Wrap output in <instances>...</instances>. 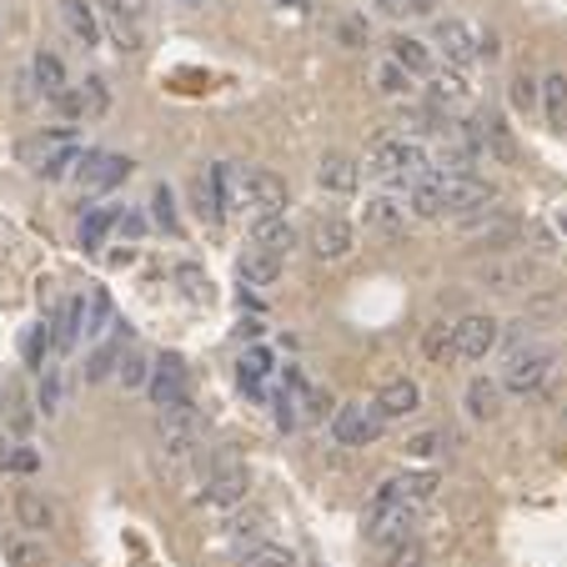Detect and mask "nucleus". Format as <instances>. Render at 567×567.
Listing matches in <instances>:
<instances>
[{
    "label": "nucleus",
    "mask_w": 567,
    "mask_h": 567,
    "mask_svg": "<svg viewBox=\"0 0 567 567\" xmlns=\"http://www.w3.org/2000/svg\"><path fill=\"white\" fill-rule=\"evenodd\" d=\"M15 156H21V166H31L41 181H66L81 166V156H86V141H81V132L61 126V132L25 136V141L15 146Z\"/></svg>",
    "instance_id": "nucleus-1"
},
{
    "label": "nucleus",
    "mask_w": 567,
    "mask_h": 567,
    "mask_svg": "<svg viewBox=\"0 0 567 567\" xmlns=\"http://www.w3.org/2000/svg\"><path fill=\"white\" fill-rule=\"evenodd\" d=\"M427 171H432V166H427V151L417 141H407V136L377 141L367 156V176H377V181H387V186H417Z\"/></svg>",
    "instance_id": "nucleus-2"
},
{
    "label": "nucleus",
    "mask_w": 567,
    "mask_h": 567,
    "mask_svg": "<svg viewBox=\"0 0 567 567\" xmlns=\"http://www.w3.org/2000/svg\"><path fill=\"white\" fill-rule=\"evenodd\" d=\"M427 181L437 186V201H442V217H477V211H487L492 201H497V191H492L482 176H458V171H427Z\"/></svg>",
    "instance_id": "nucleus-3"
},
{
    "label": "nucleus",
    "mask_w": 567,
    "mask_h": 567,
    "mask_svg": "<svg viewBox=\"0 0 567 567\" xmlns=\"http://www.w3.org/2000/svg\"><path fill=\"white\" fill-rule=\"evenodd\" d=\"M151 402H156V412H161V417L197 422V407H191V387H186L181 357H161L151 367Z\"/></svg>",
    "instance_id": "nucleus-4"
},
{
    "label": "nucleus",
    "mask_w": 567,
    "mask_h": 567,
    "mask_svg": "<svg viewBox=\"0 0 567 567\" xmlns=\"http://www.w3.org/2000/svg\"><path fill=\"white\" fill-rule=\"evenodd\" d=\"M361 527H367V543L392 553V547H402L417 537V507H402V502H371Z\"/></svg>",
    "instance_id": "nucleus-5"
},
{
    "label": "nucleus",
    "mask_w": 567,
    "mask_h": 567,
    "mask_svg": "<svg viewBox=\"0 0 567 567\" xmlns=\"http://www.w3.org/2000/svg\"><path fill=\"white\" fill-rule=\"evenodd\" d=\"M292 207V191L276 171H241V211H251L256 221H272L286 217Z\"/></svg>",
    "instance_id": "nucleus-6"
},
{
    "label": "nucleus",
    "mask_w": 567,
    "mask_h": 567,
    "mask_svg": "<svg viewBox=\"0 0 567 567\" xmlns=\"http://www.w3.org/2000/svg\"><path fill=\"white\" fill-rule=\"evenodd\" d=\"M547 367H553V351L547 347H517L507 351V361H502V392H537V387L547 382Z\"/></svg>",
    "instance_id": "nucleus-7"
},
{
    "label": "nucleus",
    "mask_w": 567,
    "mask_h": 567,
    "mask_svg": "<svg viewBox=\"0 0 567 567\" xmlns=\"http://www.w3.org/2000/svg\"><path fill=\"white\" fill-rule=\"evenodd\" d=\"M382 417L371 412V407H361V402H347V407H337L332 412V442L337 448H371L377 437H382Z\"/></svg>",
    "instance_id": "nucleus-8"
},
{
    "label": "nucleus",
    "mask_w": 567,
    "mask_h": 567,
    "mask_svg": "<svg viewBox=\"0 0 567 567\" xmlns=\"http://www.w3.org/2000/svg\"><path fill=\"white\" fill-rule=\"evenodd\" d=\"M458 136H462V141H468L477 156H487V161H517V146H513V136H507V126H502V116H492V111H482V116H472Z\"/></svg>",
    "instance_id": "nucleus-9"
},
{
    "label": "nucleus",
    "mask_w": 567,
    "mask_h": 567,
    "mask_svg": "<svg viewBox=\"0 0 567 567\" xmlns=\"http://www.w3.org/2000/svg\"><path fill=\"white\" fill-rule=\"evenodd\" d=\"M96 11H101L106 35L120 51H141L146 45V21H141V6H136V0H101Z\"/></svg>",
    "instance_id": "nucleus-10"
},
{
    "label": "nucleus",
    "mask_w": 567,
    "mask_h": 567,
    "mask_svg": "<svg viewBox=\"0 0 567 567\" xmlns=\"http://www.w3.org/2000/svg\"><path fill=\"white\" fill-rule=\"evenodd\" d=\"M497 332H502V322L487 317V312H472V317H462L458 327H452V347H458V361H482L492 347H497Z\"/></svg>",
    "instance_id": "nucleus-11"
},
{
    "label": "nucleus",
    "mask_w": 567,
    "mask_h": 567,
    "mask_svg": "<svg viewBox=\"0 0 567 567\" xmlns=\"http://www.w3.org/2000/svg\"><path fill=\"white\" fill-rule=\"evenodd\" d=\"M312 251H317V262H347L351 251H357V227L347 217H317Z\"/></svg>",
    "instance_id": "nucleus-12"
},
{
    "label": "nucleus",
    "mask_w": 567,
    "mask_h": 567,
    "mask_svg": "<svg viewBox=\"0 0 567 567\" xmlns=\"http://www.w3.org/2000/svg\"><path fill=\"white\" fill-rule=\"evenodd\" d=\"M55 15H61V25L71 31V41H76L81 51H96L101 35H106V25H101V11L91 6V0H55Z\"/></svg>",
    "instance_id": "nucleus-13"
},
{
    "label": "nucleus",
    "mask_w": 567,
    "mask_h": 567,
    "mask_svg": "<svg viewBox=\"0 0 567 567\" xmlns=\"http://www.w3.org/2000/svg\"><path fill=\"white\" fill-rule=\"evenodd\" d=\"M126 176H132V161H126V156H116V151H86V156H81L76 181H81V191H111V186H120Z\"/></svg>",
    "instance_id": "nucleus-14"
},
{
    "label": "nucleus",
    "mask_w": 567,
    "mask_h": 567,
    "mask_svg": "<svg viewBox=\"0 0 567 567\" xmlns=\"http://www.w3.org/2000/svg\"><path fill=\"white\" fill-rule=\"evenodd\" d=\"M417 407H422V387L412 377H392V382H382V392L371 397V412L382 422H407Z\"/></svg>",
    "instance_id": "nucleus-15"
},
{
    "label": "nucleus",
    "mask_w": 567,
    "mask_h": 567,
    "mask_svg": "<svg viewBox=\"0 0 567 567\" xmlns=\"http://www.w3.org/2000/svg\"><path fill=\"white\" fill-rule=\"evenodd\" d=\"M246 487H251V472L241 462H221L207 477V487H201V502L207 507H237V502H246Z\"/></svg>",
    "instance_id": "nucleus-16"
},
{
    "label": "nucleus",
    "mask_w": 567,
    "mask_h": 567,
    "mask_svg": "<svg viewBox=\"0 0 567 567\" xmlns=\"http://www.w3.org/2000/svg\"><path fill=\"white\" fill-rule=\"evenodd\" d=\"M437 487H442V477H437V472H397V477L382 482L377 502H402V507H422V502L437 497Z\"/></svg>",
    "instance_id": "nucleus-17"
},
{
    "label": "nucleus",
    "mask_w": 567,
    "mask_h": 567,
    "mask_svg": "<svg viewBox=\"0 0 567 567\" xmlns=\"http://www.w3.org/2000/svg\"><path fill=\"white\" fill-rule=\"evenodd\" d=\"M437 45H442V55H448L452 66H472V61H482L477 55V45H482V35L472 31L468 21H458V15H448V21H437Z\"/></svg>",
    "instance_id": "nucleus-18"
},
{
    "label": "nucleus",
    "mask_w": 567,
    "mask_h": 567,
    "mask_svg": "<svg viewBox=\"0 0 567 567\" xmlns=\"http://www.w3.org/2000/svg\"><path fill=\"white\" fill-rule=\"evenodd\" d=\"M51 106L61 111V116H66V120H91V116H101V111L111 106V96H106V81H96V76H91L86 86H71L66 96H55Z\"/></svg>",
    "instance_id": "nucleus-19"
},
{
    "label": "nucleus",
    "mask_w": 567,
    "mask_h": 567,
    "mask_svg": "<svg viewBox=\"0 0 567 567\" xmlns=\"http://www.w3.org/2000/svg\"><path fill=\"white\" fill-rule=\"evenodd\" d=\"M357 181H361V166L351 161L347 151H327L317 161V186L327 191V197H351V191H357Z\"/></svg>",
    "instance_id": "nucleus-20"
},
{
    "label": "nucleus",
    "mask_w": 567,
    "mask_h": 567,
    "mask_svg": "<svg viewBox=\"0 0 567 567\" xmlns=\"http://www.w3.org/2000/svg\"><path fill=\"white\" fill-rule=\"evenodd\" d=\"M237 382H241V392H246L251 397V402H272V392H266V377H272V351H266V347H251L246 351V357H241L237 361Z\"/></svg>",
    "instance_id": "nucleus-21"
},
{
    "label": "nucleus",
    "mask_w": 567,
    "mask_h": 567,
    "mask_svg": "<svg viewBox=\"0 0 567 567\" xmlns=\"http://www.w3.org/2000/svg\"><path fill=\"white\" fill-rule=\"evenodd\" d=\"M462 407H468L472 422H497L502 417V382H492V377H472L468 392H462Z\"/></svg>",
    "instance_id": "nucleus-22"
},
{
    "label": "nucleus",
    "mask_w": 567,
    "mask_h": 567,
    "mask_svg": "<svg viewBox=\"0 0 567 567\" xmlns=\"http://www.w3.org/2000/svg\"><path fill=\"white\" fill-rule=\"evenodd\" d=\"M292 246H296V227L286 217H272V221H256V227H251V251L292 256Z\"/></svg>",
    "instance_id": "nucleus-23"
},
{
    "label": "nucleus",
    "mask_w": 567,
    "mask_h": 567,
    "mask_svg": "<svg viewBox=\"0 0 567 567\" xmlns=\"http://www.w3.org/2000/svg\"><path fill=\"white\" fill-rule=\"evenodd\" d=\"M31 81H35V91H41L45 101H55V96H66L71 91V81H66V61L55 51H35V61H31Z\"/></svg>",
    "instance_id": "nucleus-24"
},
{
    "label": "nucleus",
    "mask_w": 567,
    "mask_h": 567,
    "mask_svg": "<svg viewBox=\"0 0 567 567\" xmlns=\"http://www.w3.org/2000/svg\"><path fill=\"white\" fill-rule=\"evenodd\" d=\"M15 523H21L25 533L45 537V533H51V527H55V507L41 497V492L21 487V492H15Z\"/></svg>",
    "instance_id": "nucleus-25"
},
{
    "label": "nucleus",
    "mask_w": 567,
    "mask_h": 567,
    "mask_svg": "<svg viewBox=\"0 0 567 567\" xmlns=\"http://www.w3.org/2000/svg\"><path fill=\"white\" fill-rule=\"evenodd\" d=\"M237 276L241 286H251V292H266V286L282 282V256H266V251H246L237 262Z\"/></svg>",
    "instance_id": "nucleus-26"
},
{
    "label": "nucleus",
    "mask_w": 567,
    "mask_h": 567,
    "mask_svg": "<svg viewBox=\"0 0 567 567\" xmlns=\"http://www.w3.org/2000/svg\"><path fill=\"white\" fill-rule=\"evenodd\" d=\"M462 237L468 241H487V246H502V241L517 237V221L513 217H497V211H477L472 221H462Z\"/></svg>",
    "instance_id": "nucleus-27"
},
{
    "label": "nucleus",
    "mask_w": 567,
    "mask_h": 567,
    "mask_svg": "<svg viewBox=\"0 0 567 567\" xmlns=\"http://www.w3.org/2000/svg\"><path fill=\"white\" fill-rule=\"evenodd\" d=\"M51 332H55V351H71V347H76V342L86 337V296H71V302L55 312Z\"/></svg>",
    "instance_id": "nucleus-28"
},
{
    "label": "nucleus",
    "mask_w": 567,
    "mask_h": 567,
    "mask_svg": "<svg viewBox=\"0 0 567 567\" xmlns=\"http://www.w3.org/2000/svg\"><path fill=\"white\" fill-rule=\"evenodd\" d=\"M392 55L387 61H397V66L407 71V76H432V51H427V41H417V35H392Z\"/></svg>",
    "instance_id": "nucleus-29"
},
{
    "label": "nucleus",
    "mask_w": 567,
    "mask_h": 567,
    "mask_svg": "<svg viewBox=\"0 0 567 567\" xmlns=\"http://www.w3.org/2000/svg\"><path fill=\"white\" fill-rule=\"evenodd\" d=\"M197 437H201L197 422H176V417H161V452L171 462L191 458V452H197Z\"/></svg>",
    "instance_id": "nucleus-30"
},
{
    "label": "nucleus",
    "mask_w": 567,
    "mask_h": 567,
    "mask_svg": "<svg viewBox=\"0 0 567 567\" xmlns=\"http://www.w3.org/2000/svg\"><path fill=\"white\" fill-rule=\"evenodd\" d=\"M120 221V211L116 207H91L86 217H81V231H76V241L86 251H101L106 246V237H111V227H116Z\"/></svg>",
    "instance_id": "nucleus-31"
},
{
    "label": "nucleus",
    "mask_w": 567,
    "mask_h": 567,
    "mask_svg": "<svg viewBox=\"0 0 567 567\" xmlns=\"http://www.w3.org/2000/svg\"><path fill=\"white\" fill-rule=\"evenodd\" d=\"M477 276L487 286H497V292H517V286L533 282V266H527V262H492V266H482Z\"/></svg>",
    "instance_id": "nucleus-32"
},
{
    "label": "nucleus",
    "mask_w": 567,
    "mask_h": 567,
    "mask_svg": "<svg viewBox=\"0 0 567 567\" xmlns=\"http://www.w3.org/2000/svg\"><path fill=\"white\" fill-rule=\"evenodd\" d=\"M543 111L553 126H567V71L543 76Z\"/></svg>",
    "instance_id": "nucleus-33"
},
{
    "label": "nucleus",
    "mask_w": 567,
    "mask_h": 567,
    "mask_svg": "<svg viewBox=\"0 0 567 567\" xmlns=\"http://www.w3.org/2000/svg\"><path fill=\"white\" fill-rule=\"evenodd\" d=\"M407 221V207L397 197H371L367 201V227H377V231H397Z\"/></svg>",
    "instance_id": "nucleus-34"
},
{
    "label": "nucleus",
    "mask_w": 567,
    "mask_h": 567,
    "mask_svg": "<svg viewBox=\"0 0 567 567\" xmlns=\"http://www.w3.org/2000/svg\"><path fill=\"white\" fill-rule=\"evenodd\" d=\"M6 557H11V567H51V553L35 537H6Z\"/></svg>",
    "instance_id": "nucleus-35"
},
{
    "label": "nucleus",
    "mask_w": 567,
    "mask_h": 567,
    "mask_svg": "<svg viewBox=\"0 0 567 567\" xmlns=\"http://www.w3.org/2000/svg\"><path fill=\"white\" fill-rule=\"evenodd\" d=\"M241 567H296V553L282 543H256L241 553Z\"/></svg>",
    "instance_id": "nucleus-36"
},
{
    "label": "nucleus",
    "mask_w": 567,
    "mask_h": 567,
    "mask_svg": "<svg viewBox=\"0 0 567 567\" xmlns=\"http://www.w3.org/2000/svg\"><path fill=\"white\" fill-rule=\"evenodd\" d=\"M120 351H126L120 342H101V347L86 357V382H106V377H116Z\"/></svg>",
    "instance_id": "nucleus-37"
},
{
    "label": "nucleus",
    "mask_w": 567,
    "mask_h": 567,
    "mask_svg": "<svg viewBox=\"0 0 567 567\" xmlns=\"http://www.w3.org/2000/svg\"><path fill=\"white\" fill-rule=\"evenodd\" d=\"M61 402H66V382H61V367H45L41 392H35V412L55 417V412H61Z\"/></svg>",
    "instance_id": "nucleus-38"
},
{
    "label": "nucleus",
    "mask_w": 567,
    "mask_h": 567,
    "mask_svg": "<svg viewBox=\"0 0 567 567\" xmlns=\"http://www.w3.org/2000/svg\"><path fill=\"white\" fill-rule=\"evenodd\" d=\"M427 96H432V106H462L472 91L458 71H448V76H432V91H427Z\"/></svg>",
    "instance_id": "nucleus-39"
},
{
    "label": "nucleus",
    "mask_w": 567,
    "mask_h": 567,
    "mask_svg": "<svg viewBox=\"0 0 567 567\" xmlns=\"http://www.w3.org/2000/svg\"><path fill=\"white\" fill-rule=\"evenodd\" d=\"M116 377H120V387H126V392H136V387H146L151 382V367H146V357L136 347H126L120 351V367H116Z\"/></svg>",
    "instance_id": "nucleus-40"
},
{
    "label": "nucleus",
    "mask_w": 567,
    "mask_h": 567,
    "mask_svg": "<svg viewBox=\"0 0 567 567\" xmlns=\"http://www.w3.org/2000/svg\"><path fill=\"white\" fill-rule=\"evenodd\" d=\"M377 91H382L387 101H402V96H412V76H407L397 61H382V66H377Z\"/></svg>",
    "instance_id": "nucleus-41"
},
{
    "label": "nucleus",
    "mask_w": 567,
    "mask_h": 567,
    "mask_svg": "<svg viewBox=\"0 0 567 567\" xmlns=\"http://www.w3.org/2000/svg\"><path fill=\"white\" fill-rule=\"evenodd\" d=\"M151 221H156L161 231H171V237L181 231V217H176V197H171V186H156V191H151Z\"/></svg>",
    "instance_id": "nucleus-42"
},
{
    "label": "nucleus",
    "mask_w": 567,
    "mask_h": 567,
    "mask_svg": "<svg viewBox=\"0 0 567 567\" xmlns=\"http://www.w3.org/2000/svg\"><path fill=\"white\" fill-rule=\"evenodd\" d=\"M507 96H513V106H517V111H533L537 101H543V81H533L527 71H517V76L507 81Z\"/></svg>",
    "instance_id": "nucleus-43"
},
{
    "label": "nucleus",
    "mask_w": 567,
    "mask_h": 567,
    "mask_svg": "<svg viewBox=\"0 0 567 567\" xmlns=\"http://www.w3.org/2000/svg\"><path fill=\"white\" fill-rule=\"evenodd\" d=\"M422 347H427V357H432V361H452V357H458V347H452V327H448V322H437V327H427Z\"/></svg>",
    "instance_id": "nucleus-44"
},
{
    "label": "nucleus",
    "mask_w": 567,
    "mask_h": 567,
    "mask_svg": "<svg viewBox=\"0 0 567 567\" xmlns=\"http://www.w3.org/2000/svg\"><path fill=\"white\" fill-rule=\"evenodd\" d=\"M442 448H448V437H442V432H417V437H407V458H417V462L437 458Z\"/></svg>",
    "instance_id": "nucleus-45"
},
{
    "label": "nucleus",
    "mask_w": 567,
    "mask_h": 567,
    "mask_svg": "<svg viewBox=\"0 0 567 567\" xmlns=\"http://www.w3.org/2000/svg\"><path fill=\"white\" fill-rule=\"evenodd\" d=\"M0 468H6V472H35V468H41V452H31V448H0Z\"/></svg>",
    "instance_id": "nucleus-46"
},
{
    "label": "nucleus",
    "mask_w": 567,
    "mask_h": 567,
    "mask_svg": "<svg viewBox=\"0 0 567 567\" xmlns=\"http://www.w3.org/2000/svg\"><path fill=\"white\" fill-rule=\"evenodd\" d=\"M272 417H276V427H282V432H292V427H296V397H292V387L272 392Z\"/></svg>",
    "instance_id": "nucleus-47"
},
{
    "label": "nucleus",
    "mask_w": 567,
    "mask_h": 567,
    "mask_svg": "<svg viewBox=\"0 0 567 567\" xmlns=\"http://www.w3.org/2000/svg\"><path fill=\"white\" fill-rule=\"evenodd\" d=\"M6 422L15 427V432H31V422H35V412H31V402H25L21 392H11L6 397Z\"/></svg>",
    "instance_id": "nucleus-48"
},
{
    "label": "nucleus",
    "mask_w": 567,
    "mask_h": 567,
    "mask_svg": "<svg viewBox=\"0 0 567 567\" xmlns=\"http://www.w3.org/2000/svg\"><path fill=\"white\" fill-rule=\"evenodd\" d=\"M387 567H422V543L412 537V543L392 547V563H387Z\"/></svg>",
    "instance_id": "nucleus-49"
},
{
    "label": "nucleus",
    "mask_w": 567,
    "mask_h": 567,
    "mask_svg": "<svg viewBox=\"0 0 567 567\" xmlns=\"http://www.w3.org/2000/svg\"><path fill=\"white\" fill-rule=\"evenodd\" d=\"M437 6H442V0H397V11L417 15V21H422V15H437Z\"/></svg>",
    "instance_id": "nucleus-50"
},
{
    "label": "nucleus",
    "mask_w": 567,
    "mask_h": 567,
    "mask_svg": "<svg viewBox=\"0 0 567 567\" xmlns=\"http://www.w3.org/2000/svg\"><path fill=\"white\" fill-rule=\"evenodd\" d=\"M176 276L186 282V296H191V302H201V296H207V292H201V272H197V266H181Z\"/></svg>",
    "instance_id": "nucleus-51"
},
{
    "label": "nucleus",
    "mask_w": 567,
    "mask_h": 567,
    "mask_svg": "<svg viewBox=\"0 0 567 567\" xmlns=\"http://www.w3.org/2000/svg\"><path fill=\"white\" fill-rule=\"evenodd\" d=\"M116 231H120V237H132V241H141L146 237V217H120Z\"/></svg>",
    "instance_id": "nucleus-52"
},
{
    "label": "nucleus",
    "mask_w": 567,
    "mask_h": 567,
    "mask_svg": "<svg viewBox=\"0 0 567 567\" xmlns=\"http://www.w3.org/2000/svg\"><path fill=\"white\" fill-rule=\"evenodd\" d=\"M272 6H292V11H306L312 0H272Z\"/></svg>",
    "instance_id": "nucleus-53"
},
{
    "label": "nucleus",
    "mask_w": 567,
    "mask_h": 567,
    "mask_svg": "<svg viewBox=\"0 0 567 567\" xmlns=\"http://www.w3.org/2000/svg\"><path fill=\"white\" fill-rule=\"evenodd\" d=\"M382 6H387V11H397V0H382Z\"/></svg>",
    "instance_id": "nucleus-54"
},
{
    "label": "nucleus",
    "mask_w": 567,
    "mask_h": 567,
    "mask_svg": "<svg viewBox=\"0 0 567 567\" xmlns=\"http://www.w3.org/2000/svg\"><path fill=\"white\" fill-rule=\"evenodd\" d=\"M557 227H563V237H567V217H563V221H557Z\"/></svg>",
    "instance_id": "nucleus-55"
},
{
    "label": "nucleus",
    "mask_w": 567,
    "mask_h": 567,
    "mask_svg": "<svg viewBox=\"0 0 567 567\" xmlns=\"http://www.w3.org/2000/svg\"><path fill=\"white\" fill-rule=\"evenodd\" d=\"M186 6H201V0H186Z\"/></svg>",
    "instance_id": "nucleus-56"
}]
</instances>
